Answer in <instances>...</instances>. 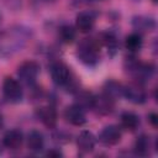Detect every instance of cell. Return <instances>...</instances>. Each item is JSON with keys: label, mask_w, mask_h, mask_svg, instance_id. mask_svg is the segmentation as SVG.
I'll list each match as a JSON object with an SVG mask.
<instances>
[{"label": "cell", "mask_w": 158, "mask_h": 158, "mask_svg": "<svg viewBox=\"0 0 158 158\" xmlns=\"http://www.w3.org/2000/svg\"><path fill=\"white\" fill-rule=\"evenodd\" d=\"M77 56L85 65H95L100 59V42L94 37L81 40L78 44Z\"/></svg>", "instance_id": "1"}, {"label": "cell", "mask_w": 158, "mask_h": 158, "mask_svg": "<svg viewBox=\"0 0 158 158\" xmlns=\"http://www.w3.org/2000/svg\"><path fill=\"white\" fill-rule=\"evenodd\" d=\"M51 77L54 84L58 86H69L72 84V73L63 62H54L51 65Z\"/></svg>", "instance_id": "2"}, {"label": "cell", "mask_w": 158, "mask_h": 158, "mask_svg": "<svg viewBox=\"0 0 158 158\" xmlns=\"http://www.w3.org/2000/svg\"><path fill=\"white\" fill-rule=\"evenodd\" d=\"M40 74V64L36 60H26L17 68V75L21 81L27 85H32Z\"/></svg>", "instance_id": "3"}, {"label": "cell", "mask_w": 158, "mask_h": 158, "mask_svg": "<svg viewBox=\"0 0 158 158\" xmlns=\"http://www.w3.org/2000/svg\"><path fill=\"white\" fill-rule=\"evenodd\" d=\"M122 96H125L128 101L133 104H143L147 100V93L142 86V83L139 81H132L123 86Z\"/></svg>", "instance_id": "4"}, {"label": "cell", "mask_w": 158, "mask_h": 158, "mask_svg": "<svg viewBox=\"0 0 158 158\" xmlns=\"http://www.w3.org/2000/svg\"><path fill=\"white\" fill-rule=\"evenodd\" d=\"M2 94L4 96L10 101V102H19L21 101L22 99V88L20 85V83L11 78V77H7L4 79V83H2Z\"/></svg>", "instance_id": "5"}, {"label": "cell", "mask_w": 158, "mask_h": 158, "mask_svg": "<svg viewBox=\"0 0 158 158\" xmlns=\"http://www.w3.org/2000/svg\"><path fill=\"white\" fill-rule=\"evenodd\" d=\"M115 107V99L107 95L106 93H102L98 96H94L93 99V107L98 114L100 115H109L114 111Z\"/></svg>", "instance_id": "6"}, {"label": "cell", "mask_w": 158, "mask_h": 158, "mask_svg": "<svg viewBox=\"0 0 158 158\" xmlns=\"http://www.w3.org/2000/svg\"><path fill=\"white\" fill-rule=\"evenodd\" d=\"M64 118L67 120V122H69L73 126H81L86 122L85 111L78 104H73V105H70L65 109Z\"/></svg>", "instance_id": "7"}, {"label": "cell", "mask_w": 158, "mask_h": 158, "mask_svg": "<svg viewBox=\"0 0 158 158\" xmlns=\"http://www.w3.org/2000/svg\"><path fill=\"white\" fill-rule=\"evenodd\" d=\"M99 139L105 146H115L121 141V130L116 125H109L100 132Z\"/></svg>", "instance_id": "8"}, {"label": "cell", "mask_w": 158, "mask_h": 158, "mask_svg": "<svg viewBox=\"0 0 158 158\" xmlns=\"http://www.w3.org/2000/svg\"><path fill=\"white\" fill-rule=\"evenodd\" d=\"M22 142H23L22 132L16 128L6 131V133L2 137V144L10 151L20 149V147L22 146Z\"/></svg>", "instance_id": "9"}, {"label": "cell", "mask_w": 158, "mask_h": 158, "mask_svg": "<svg viewBox=\"0 0 158 158\" xmlns=\"http://www.w3.org/2000/svg\"><path fill=\"white\" fill-rule=\"evenodd\" d=\"M95 25V16L90 11H81L77 15L75 19V26L79 30V32L88 33L94 28Z\"/></svg>", "instance_id": "10"}, {"label": "cell", "mask_w": 158, "mask_h": 158, "mask_svg": "<svg viewBox=\"0 0 158 158\" xmlns=\"http://www.w3.org/2000/svg\"><path fill=\"white\" fill-rule=\"evenodd\" d=\"M95 143H96V138L93 135V132H90V131H81L78 135L77 146H78L80 152H83V153L93 152L94 148H95Z\"/></svg>", "instance_id": "11"}, {"label": "cell", "mask_w": 158, "mask_h": 158, "mask_svg": "<svg viewBox=\"0 0 158 158\" xmlns=\"http://www.w3.org/2000/svg\"><path fill=\"white\" fill-rule=\"evenodd\" d=\"M37 116L41 120V122L48 127L54 128L57 125V111L53 106H42L37 110Z\"/></svg>", "instance_id": "12"}, {"label": "cell", "mask_w": 158, "mask_h": 158, "mask_svg": "<svg viewBox=\"0 0 158 158\" xmlns=\"http://www.w3.org/2000/svg\"><path fill=\"white\" fill-rule=\"evenodd\" d=\"M44 147V138L43 135L37 131L32 130L27 136V148L33 153H40Z\"/></svg>", "instance_id": "13"}, {"label": "cell", "mask_w": 158, "mask_h": 158, "mask_svg": "<svg viewBox=\"0 0 158 158\" xmlns=\"http://www.w3.org/2000/svg\"><path fill=\"white\" fill-rule=\"evenodd\" d=\"M139 125V118L136 114L131 111H126L121 115V126L125 130L128 131H135Z\"/></svg>", "instance_id": "14"}, {"label": "cell", "mask_w": 158, "mask_h": 158, "mask_svg": "<svg viewBox=\"0 0 158 158\" xmlns=\"http://www.w3.org/2000/svg\"><path fill=\"white\" fill-rule=\"evenodd\" d=\"M149 148H151V142H149V137L146 135L139 136L136 142H135V152L138 156H147L149 153Z\"/></svg>", "instance_id": "15"}, {"label": "cell", "mask_w": 158, "mask_h": 158, "mask_svg": "<svg viewBox=\"0 0 158 158\" xmlns=\"http://www.w3.org/2000/svg\"><path fill=\"white\" fill-rule=\"evenodd\" d=\"M104 93H106L111 98L116 99L118 96H122V94H123V85L117 83V81H115V80H109V81H106V84L104 86Z\"/></svg>", "instance_id": "16"}, {"label": "cell", "mask_w": 158, "mask_h": 158, "mask_svg": "<svg viewBox=\"0 0 158 158\" xmlns=\"http://www.w3.org/2000/svg\"><path fill=\"white\" fill-rule=\"evenodd\" d=\"M142 37L138 35V33H131L126 37V41H125V46L126 48L130 51V52H138L142 47Z\"/></svg>", "instance_id": "17"}, {"label": "cell", "mask_w": 158, "mask_h": 158, "mask_svg": "<svg viewBox=\"0 0 158 158\" xmlns=\"http://www.w3.org/2000/svg\"><path fill=\"white\" fill-rule=\"evenodd\" d=\"M59 37L64 43H72L75 38V30L70 25H63L59 28Z\"/></svg>", "instance_id": "18"}, {"label": "cell", "mask_w": 158, "mask_h": 158, "mask_svg": "<svg viewBox=\"0 0 158 158\" xmlns=\"http://www.w3.org/2000/svg\"><path fill=\"white\" fill-rule=\"evenodd\" d=\"M93 99H94V95H91L90 93H86V91H81L77 96V101H78L77 104L83 109H91Z\"/></svg>", "instance_id": "19"}, {"label": "cell", "mask_w": 158, "mask_h": 158, "mask_svg": "<svg viewBox=\"0 0 158 158\" xmlns=\"http://www.w3.org/2000/svg\"><path fill=\"white\" fill-rule=\"evenodd\" d=\"M102 42L107 47V51L109 52H111L112 54L116 52L117 46H118V42H117V38H116V36L114 33H111V32L105 33L104 37H102Z\"/></svg>", "instance_id": "20"}, {"label": "cell", "mask_w": 158, "mask_h": 158, "mask_svg": "<svg viewBox=\"0 0 158 158\" xmlns=\"http://www.w3.org/2000/svg\"><path fill=\"white\" fill-rule=\"evenodd\" d=\"M47 156L48 157H54V158H58V157H62V153L57 149H51L49 152H47Z\"/></svg>", "instance_id": "21"}, {"label": "cell", "mask_w": 158, "mask_h": 158, "mask_svg": "<svg viewBox=\"0 0 158 158\" xmlns=\"http://www.w3.org/2000/svg\"><path fill=\"white\" fill-rule=\"evenodd\" d=\"M149 121L152 122L153 126H157V115L156 114H151L149 115Z\"/></svg>", "instance_id": "22"}, {"label": "cell", "mask_w": 158, "mask_h": 158, "mask_svg": "<svg viewBox=\"0 0 158 158\" xmlns=\"http://www.w3.org/2000/svg\"><path fill=\"white\" fill-rule=\"evenodd\" d=\"M2 126V116H1V114H0V127Z\"/></svg>", "instance_id": "23"}, {"label": "cell", "mask_w": 158, "mask_h": 158, "mask_svg": "<svg viewBox=\"0 0 158 158\" xmlns=\"http://www.w3.org/2000/svg\"><path fill=\"white\" fill-rule=\"evenodd\" d=\"M89 1H96V0H84V2H89Z\"/></svg>", "instance_id": "24"}, {"label": "cell", "mask_w": 158, "mask_h": 158, "mask_svg": "<svg viewBox=\"0 0 158 158\" xmlns=\"http://www.w3.org/2000/svg\"><path fill=\"white\" fill-rule=\"evenodd\" d=\"M153 2H157V0H153Z\"/></svg>", "instance_id": "25"}, {"label": "cell", "mask_w": 158, "mask_h": 158, "mask_svg": "<svg viewBox=\"0 0 158 158\" xmlns=\"http://www.w3.org/2000/svg\"><path fill=\"white\" fill-rule=\"evenodd\" d=\"M0 17H1V16H0Z\"/></svg>", "instance_id": "26"}]
</instances>
